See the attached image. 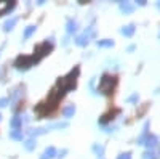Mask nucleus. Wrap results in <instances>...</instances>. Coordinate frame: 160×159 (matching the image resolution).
Returning <instances> with one entry per match:
<instances>
[{"mask_svg": "<svg viewBox=\"0 0 160 159\" xmlns=\"http://www.w3.org/2000/svg\"><path fill=\"white\" fill-rule=\"evenodd\" d=\"M157 138L154 137V135H148V138H146V146H148V148H154V146H157Z\"/></svg>", "mask_w": 160, "mask_h": 159, "instance_id": "8", "label": "nucleus"}, {"mask_svg": "<svg viewBox=\"0 0 160 159\" xmlns=\"http://www.w3.org/2000/svg\"><path fill=\"white\" fill-rule=\"evenodd\" d=\"M13 7H15V2H11V3H8V2H0V15H5V11L11 10Z\"/></svg>", "mask_w": 160, "mask_h": 159, "instance_id": "6", "label": "nucleus"}, {"mask_svg": "<svg viewBox=\"0 0 160 159\" xmlns=\"http://www.w3.org/2000/svg\"><path fill=\"white\" fill-rule=\"evenodd\" d=\"M56 156V150L53 148V146H48L47 150H45V154H43V157L45 159H50V157H55Z\"/></svg>", "mask_w": 160, "mask_h": 159, "instance_id": "13", "label": "nucleus"}, {"mask_svg": "<svg viewBox=\"0 0 160 159\" xmlns=\"http://www.w3.org/2000/svg\"><path fill=\"white\" fill-rule=\"evenodd\" d=\"M122 34H123V35H127V37L133 35V34H135V26H133V24H128V26H125V28L122 29Z\"/></svg>", "mask_w": 160, "mask_h": 159, "instance_id": "10", "label": "nucleus"}, {"mask_svg": "<svg viewBox=\"0 0 160 159\" xmlns=\"http://www.w3.org/2000/svg\"><path fill=\"white\" fill-rule=\"evenodd\" d=\"M10 125L13 127V129H19L21 125H22V117H19V116H15L10 121Z\"/></svg>", "mask_w": 160, "mask_h": 159, "instance_id": "7", "label": "nucleus"}, {"mask_svg": "<svg viewBox=\"0 0 160 159\" xmlns=\"http://www.w3.org/2000/svg\"><path fill=\"white\" fill-rule=\"evenodd\" d=\"M24 146H26V150H28V151H32V150L35 148V140H34V138H29V140H26Z\"/></svg>", "mask_w": 160, "mask_h": 159, "instance_id": "16", "label": "nucleus"}, {"mask_svg": "<svg viewBox=\"0 0 160 159\" xmlns=\"http://www.w3.org/2000/svg\"><path fill=\"white\" fill-rule=\"evenodd\" d=\"M112 45H114V42L108 40V39H106V40H98V47H102V48H108V47H112Z\"/></svg>", "mask_w": 160, "mask_h": 159, "instance_id": "18", "label": "nucleus"}, {"mask_svg": "<svg viewBox=\"0 0 160 159\" xmlns=\"http://www.w3.org/2000/svg\"><path fill=\"white\" fill-rule=\"evenodd\" d=\"M10 138H13V140H22V132L19 129H13L10 132Z\"/></svg>", "mask_w": 160, "mask_h": 159, "instance_id": "9", "label": "nucleus"}, {"mask_svg": "<svg viewBox=\"0 0 160 159\" xmlns=\"http://www.w3.org/2000/svg\"><path fill=\"white\" fill-rule=\"evenodd\" d=\"M120 10H122L123 13H131L133 11V5L128 3V2H122L120 3Z\"/></svg>", "mask_w": 160, "mask_h": 159, "instance_id": "14", "label": "nucleus"}, {"mask_svg": "<svg viewBox=\"0 0 160 159\" xmlns=\"http://www.w3.org/2000/svg\"><path fill=\"white\" fill-rule=\"evenodd\" d=\"M34 63H38V60L32 55V56H18V60L15 61V66L18 69H28L31 66H34Z\"/></svg>", "mask_w": 160, "mask_h": 159, "instance_id": "3", "label": "nucleus"}, {"mask_svg": "<svg viewBox=\"0 0 160 159\" xmlns=\"http://www.w3.org/2000/svg\"><path fill=\"white\" fill-rule=\"evenodd\" d=\"M42 159H45V157H42Z\"/></svg>", "mask_w": 160, "mask_h": 159, "instance_id": "24", "label": "nucleus"}, {"mask_svg": "<svg viewBox=\"0 0 160 159\" xmlns=\"http://www.w3.org/2000/svg\"><path fill=\"white\" fill-rule=\"evenodd\" d=\"M51 48H53V44H51V42H43L42 45L35 47V50H34V56H35L37 60L43 58L48 51H51Z\"/></svg>", "mask_w": 160, "mask_h": 159, "instance_id": "4", "label": "nucleus"}, {"mask_svg": "<svg viewBox=\"0 0 160 159\" xmlns=\"http://www.w3.org/2000/svg\"><path fill=\"white\" fill-rule=\"evenodd\" d=\"M88 42H90V37H88L87 34H82V35H78V37L75 39V44H77L78 47H85Z\"/></svg>", "mask_w": 160, "mask_h": 159, "instance_id": "5", "label": "nucleus"}, {"mask_svg": "<svg viewBox=\"0 0 160 159\" xmlns=\"http://www.w3.org/2000/svg\"><path fill=\"white\" fill-rule=\"evenodd\" d=\"M7 104H8V100L7 98H0V108H5Z\"/></svg>", "mask_w": 160, "mask_h": 159, "instance_id": "21", "label": "nucleus"}, {"mask_svg": "<svg viewBox=\"0 0 160 159\" xmlns=\"http://www.w3.org/2000/svg\"><path fill=\"white\" fill-rule=\"evenodd\" d=\"M35 26H28V28H26V31H24V39H29L34 32H35Z\"/></svg>", "mask_w": 160, "mask_h": 159, "instance_id": "17", "label": "nucleus"}, {"mask_svg": "<svg viewBox=\"0 0 160 159\" xmlns=\"http://www.w3.org/2000/svg\"><path fill=\"white\" fill-rule=\"evenodd\" d=\"M16 23H18V19H16V18H11V19H8V21L3 24V29H5V31H11L13 28H15V24H16Z\"/></svg>", "mask_w": 160, "mask_h": 159, "instance_id": "11", "label": "nucleus"}, {"mask_svg": "<svg viewBox=\"0 0 160 159\" xmlns=\"http://www.w3.org/2000/svg\"><path fill=\"white\" fill-rule=\"evenodd\" d=\"M117 159H131V154L130 153H125V154H120Z\"/></svg>", "mask_w": 160, "mask_h": 159, "instance_id": "22", "label": "nucleus"}, {"mask_svg": "<svg viewBox=\"0 0 160 159\" xmlns=\"http://www.w3.org/2000/svg\"><path fill=\"white\" fill-rule=\"evenodd\" d=\"M93 151H95L98 156H102V153H104V148L101 146V145H95V146H93Z\"/></svg>", "mask_w": 160, "mask_h": 159, "instance_id": "19", "label": "nucleus"}, {"mask_svg": "<svg viewBox=\"0 0 160 159\" xmlns=\"http://www.w3.org/2000/svg\"><path fill=\"white\" fill-rule=\"evenodd\" d=\"M75 31H77V23H75L74 19H69V21H68V32H69V34H74Z\"/></svg>", "mask_w": 160, "mask_h": 159, "instance_id": "15", "label": "nucleus"}, {"mask_svg": "<svg viewBox=\"0 0 160 159\" xmlns=\"http://www.w3.org/2000/svg\"><path fill=\"white\" fill-rule=\"evenodd\" d=\"M74 113H75V108H74V104H69V106H66V108H64V111H62L64 117H71V116H74Z\"/></svg>", "mask_w": 160, "mask_h": 159, "instance_id": "12", "label": "nucleus"}, {"mask_svg": "<svg viewBox=\"0 0 160 159\" xmlns=\"http://www.w3.org/2000/svg\"><path fill=\"white\" fill-rule=\"evenodd\" d=\"M144 159H155V154L152 151H148V153H144Z\"/></svg>", "mask_w": 160, "mask_h": 159, "instance_id": "20", "label": "nucleus"}, {"mask_svg": "<svg viewBox=\"0 0 160 159\" xmlns=\"http://www.w3.org/2000/svg\"><path fill=\"white\" fill-rule=\"evenodd\" d=\"M0 119H2V116H0Z\"/></svg>", "mask_w": 160, "mask_h": 159, "instance_id": "23", "label": "nucleus"}, {"mask_svg": "<svg viewBox=\"0 0 160 159\" xmlns=\"http://www.w3.org/2000/svg\"><path fill=\"white\" fill-rule=\"evenodd\" d=\"M115 87V77L111 76H102V79L99 81V92L104 95H109L112 88Z\"/></svg>", "mask_w": 160, "mask_h": 159, "instance_id": "2", "label": "nucleus"}, {"mask_svg": "<svg viewBox=\"0 0 160 159\" xmlns=\"http://www.w3.org/2000/svg\"><path fill=\"white\" fill-rule=\"evenodd\" d=\"M77 76H78V68H75V69H72L66 77H62V79H59L58 81V85L64 90V92H69V90H72L74 87H75V81H77Z\"/></svg>", "mask_w": 160, "mask_h": 159, "instance_id": "1", "label": "nucleus"}]
</instances>
